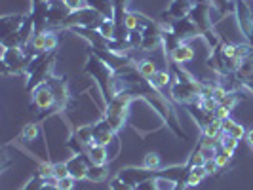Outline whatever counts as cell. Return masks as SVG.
Masks as SVG:
<instances>
[{
  "mask_svg": "<svg viewBox=\"0 0 253 190\" xmlns=\"http://www.w3.org/2000/svg\"><path fill=\"white\" fill-rule=\"evenodd\" d=\"M84 71H86V75L91 76L95 80V84H97V88L101 91L105 103H109L120 91V80H118L116 71H113L95 53H89L88 55L86 65H84Z\"/></svg>",
  "mask_w": 253,
  "mask_h": 190,
  "instance_id": "cell-1",
  "label": "cell"
},
{
  "mask_svg": "<svg viewBox=\"0 0 253 190\" xmlns=\"http://www.w3.org/2000/svg\"><path fill=\"white\" fill-rule=\"evenodd\" d=\"M173 73L175 76L169 86V97L181 105H189V103L196 101L202 95V82L196 76L187 73L185 69L181 71L179 65H173Z\"/></svg>",
  "mask_w": 253,
  "mask_h": 190,
  "instance_id": "cell-2",
  "label": "cell"
},
{
  "mask_svg": "<svg viewBox=\"0 0 253 190\" xmlns=\"http://www.w3.org/2000/svg\"><path fill=\"white\" fill-rule=\"evenodd\" d=\"M133 101H135V95L131 91H127V89H122V91H118L113 99L107 103L103 118H105V122L113 127L116 133L126 126L127 118H129V107H131Z\"/></svg>",
  "mask_w": 253,
  "mask_h": 190,
  "instance_id": "cell-3",
  "label": "cell"
},
{
  "mask_svg": "<svg viewBox=\"0 0 253 190\" xmlns=\"http://www.w3.org/2000/svg\"><path fill=\"white\" fill-rule=\"evenodd\" d=\"M211 2H198V4H192V10H190L189 17L194 21V25L198 27V33L200 38L206 42V46L210 50H213L219 46L221 38L215 33V27H213V19H211Z\"/></svg>",
  "mask_w": 253,
  "mask_h": 190,
  "instance_id": "cell-4",
  "label": "cell"
},
{
  "mask_svg": "<svg viewBox=\"0 0 253 190\" xmlns=\"http://www.w3.org/2000/svg\"><path fill=\"white\" fill-rule=\"evenodd\" d=\"M53 61H55V51H44V53H37V57L33 59V63L27 69V91H35L38 86L46 84V80L51 76L53 71Z\"/></svg>",
  "mask_w": 253,
  "mask_h": 190,
  "instance_id": "cell-5",
  "label": "cell"
},
{
  "mask_svg": "<svg viewBox=\"0 0 253 190\" xmlns=\"http://www.w3.org/2000/svg\"><path fill=\"white\" fill-rule=\"evenodd\" d=\"M37 53L38 51L35 50L27 51L25 48H2V69H4V75H21V73H27L29 65L33 63Z\"/></svg>",
  "mask_w": 253,
  "mask_h": 190,
  "instance_id": "cell-6",
  "label": "cell"
},
{
  "mask_svg": "<svg viewBox=\"0 0 253 190\" xmlns=\"http://www.w3.org/2000/svg\"><path fill=\"white\" fill-rule=\"evenodd\" d=\"M234 15L238 21V29L246 37V42L253 46V13L248 0H234Z\"/></svg>",
  "mask_w": 253,
  "mask_h": 190,
  "instance_id": "cell-7",
  "label": "cell"
},
{
  "mask_svg": "<svg viewBox=\"0 0 253 190\" xmlns=\"http://www.w3.org/2000/svg\"><path fill=\"white\" fill-rule=\"evenodd\" d=\"M46 84L50 86V89L55 95V111H63L67 109V105L71 101V95H69V86H67V76H53L51 75Z\"/></svg>",
  "mask_w": 253,
  "mask_h": 190,
  "instance_id": "cell-8",
  "label": "cell"
},
{
  "mask_svg": "<svg viewBox=\"0 0 253 190\" xmlns=\"http://www.w3.org/2000/svg\"><path fill=\"white\" fill-rule=\"evenodd\" d=\"M71 15V10L67 8L63 0H50L46 6V21L48 27H61L63 29L67 17Z\"/></svg>",
  "mask_w": 253,
  "mask_h": 190,
  "instance_id": "cell-9",
  "label": "cell"
},
{
  "mask_svg": "<svg viewBox=\"0 0 253 190\" xmlns=\"http://www.w3.org/2000/svg\"><path fill=\"white\" fill-rule=\"evenodd\" d=\"M168 27L171 29V33H173L181 42H189L190 38L200 37L198 27L194 25V21L190 19L189 15H187V17H183V19H175V21L168 23Z\"/></svg>",
  "mask_w": 253,
  "mask_h": 190,
  "instance_id": "cell-10",
  "label": "cell"
},
{
  "mask_svg": "<svg viewBox=\"0 0 253 190\" xmlns=\"http://www.w3.org/2000/svg\"><path fill=\"white\" fill-rule=\"evenodd\" d=\"M59 44V38H57V33L51 31V29H46V31H40L33 37V42H31V48L38 53H44V51H55Z\"/></svg>",
  "mask_w": 253,
  "mask_h": 190,
  "instance_id": "cell-11",
  "label": "cell"
},
{
  "mask_svg": "<svg viewBox=\"0 0 253 190\" xmlns=\"http://www.w3.org/2000/svg\"><path fill=\"white\" fill-rule=\"evenodd\" d=\"M118 177L122 179L124 183L127 185H131V187H137L141 185L143 181H147V179H152L156 175V171H152V169H147V167H124V169H120L118 173H116Z\"/></svg>",
  "mask_w": 253,
  "mask_h": 190,
  "instance_id": "cell-12",
  "label": "cell"
},
{
  "mask_svg": "<svg viewBox=\"0 0 253 190\" xmlns=\"http://www.w3.org/2000/svg\"><path fill=\"white\" fill-rule=\"evenodd\" d=\"M67 167H69V177H73L75 181H82L86 179L89 169V160L86 154H73L67 160Z\"/></svg>",
  "mask_w": 253,
  "mask_h": 190,
  "instance_id": "cell-13",
  "label": "cell"
},
{
  "mask_svg": "<svg viewBox=\"0 0 253 190\" xmlns=\"http://www.w3.org/2000/svg\"><path fill=\"white\" fill-rule=\"evenodd\" d=\"M33 105L38 111H50L55 109V95L48 84H42L33 91Z\"/></svg>",
  "mask_w": 253,
  "mask_h": 190,
  "instance_id": "cell-14",
  "label": "cell"
},
{
  "mask_svg": "<svg viewBox=\"0 0 253 190\" xmlns=\"http://www.w3.org/2000/svg\"><path fill=\"white\" fill-rule=\"evenodd\" d=\"M192 10V2L190 0H171V6L166 10L162 15H160V19L162 21H175V19H183V17H187Z\"/></svg>",
  "mask_w": 253,
  "mask_h": 190,
  "instance_id": "cell-15",
  "label": "cell"
},
{
  "mask_svg": "<svg viewBox=\"0 0 253 190\" xmlns=\"http://www.w3.org/2000/svg\"><path fill=\"white\" fill-rule=\"evenodd\" d=\"M27 15L25 13H17V15H4L0 19V29H2V42H6L8 38H12L21 25L25 23Z\"/></svg>",
  "mask_w": 253,
  "mask_h": 190,
  "instance_id": "cell-16",
  "label": "cell"
},
{
  "mask_svg": "<svg viewBox=\"0 0 253 190\" xmlns=\"http://www.w3.org/2000/svg\"><path fill=\"white\" fill-rule=\"evenodd\" d=\"M168 59H169L173 65L190 63V61L194 59V50H192V46H190L189 42H181L177 48L169 53V57H168Z\"/></svg>",
  "mask_w": 253,
  "mask_h": 190,
  "instance_id": "cell-17",
  "label": "cell"
},
{
  "mask_svg": "<svg viewBox=\"0 0 253 190\" xmlns=\"http://www.w3.org/2000/svg\"><path fill=\"white\" fill-rule=\"evenodd\" d=\"M86 156H88L89 164L95 165H109V162H111V154L107 151V147H101V145L86 147Z\"/></svg>",
  "mask_w": 253,
  "mask_h": 190,
  "instance_id": "cell-18",
  "label": "cell"
},
{
  "mask_svg": "<svg viewBox=\"0 0 253 190\" xmlns=\"http://www.w3.org/2000/svg\"><path fill=\"white\" fill-rule=\"evenodd\" d=\"M91 10L101 13L105 19H114V4L113 0H86Z\"/></svg>",
  "mask_w": 253,
  "mask_h": 190,
  "instance_id": "cell-19",
  "label": "cell"
},
{
  "mask_svg": "<svg viewBox=\"0 0 253 190\" xmlns=\"http://www.w3.org/2000/svg\"><path fill=\"white\" fill-rule=\"evenodd\" d=\"M223 133L225 135H230V137H234V139H244L246 137V127L238 124V122H234L232 118H227V120H223Z\"/></svg>",
  "mask_w": 253,
  "mask_h": 190,
  "instance_id": "cell-20",
  "label": "cell"
},
{
  "mask_svg": "<svg viewBox=\"0 0 253 190\" xmlns=\"http://www.w3.org/2000/svg\"><path fill=\"white\" fill-rule=\"evenodd\" d=\"M154 187H156V190H181L183 189V185L179 183L177 179H171V177H168V175H160V173L154 175Z\"/></svg>",
  "mask_w": 253,
  "mask_h": 190,
  "instance_id": "cell-21",
  "label": "cell"
},
{
  "mask_svg": "<svg viewBox=\"0 0 253 190\" xmlns=\"http://www.w3.org/2000/svg\"><path fill=\"white\" fill-rule=\"evenodd\" d=\"M88 181L91 183H105L109 179V165H95L89 164L88 175H86Z\"/></svg>",
  "mask_w": 253,
  "mask_h": 190,
  "instance_id": "cell-22",
  "label": "cell"
},
{
  "mask_svg": "<svg viewBox=\"0 0 253 190\" xmlns=\"http://www.w3.org/2000/svg\"><path fill=\"white\" fill-rule=\"evenodd\" d=\"M171 80H173V78H171V75H169L168 71H158L156 75L152 76L151 84L158 89V91L164 93L166 89H169V86H171Z\"/></svg>",
  "mask_w": 253,
  "mask_h": 190,
  "instance_id": "cell-23",
  "label": "cell"
},
{
  "mask_svg": "<svg viewBox=\"0 0 253 190\" xmlns=\"http://www.w3.org/2000/svg\"><path fill=\"white\" fill-rule=\"evenodd\" d=\"M113 4H114V21H116V27L122 29L124 27V19H126V13L129 12L127 10L129 0H113Z\"/></svg>",
  "mask_w": 253,
  "mask_h": 190,
  "instance_id": "cell-24",
  "label": "cell"
},
{
  "mask_svg": "<svg viewBox=\"0 0 253 190\" xmlns=\"http://www.w3.org/2000/svg\"><path fill=\"white\" fill-rule=\"evenodd\" d=\"M206 175L208 173H206L204 165L202 167H189V173H187V179H185V189L187 187H198Z\"/></svg>",
  "mask_w": 253,
  "mask_h": 190,
  "instance_id": "cell-25",
  "label": "cell"
},
{
  "mask_svg": "<svg viewBox=\"0 0 253 190\" xmlns=\"http://www.w3.org/2000/svg\"><path fill=\"white\" fill-rule=\"evenodd\" d=\"M202 135L204 137H210V139H219V137L223 135V120L213 118V120L202 129Z\"/></svg>",
  "mask_w": 253,
  "mask_h": 190,
  "instance_id": "cell-26",
  "label": "cell"
},
{
  "mask_svg": "<svg viewBox=\"0 0 253 190\" xmlns=\"http://www.w3.org/2000/svg\"><path fill=\"white\" fill-rule=\"evenodd\" d=\"M137 67V73H139L143 78H147V80H152V76L158 73V69H156V65L152 63L151 59H141L135 63Z\"/></svg>",
  "mask_w": 253,
  "mask_h": 190,
  "instance_id": "cell-27",
  "label": "cell"
},
{
  "mask_svg": "<svg viewBox=\"0 0 253 190\" xmlns=\"http://www.w3.org/2000/svg\"><path fill=\"white\" fill-rule=\"evenodd\" d=\"M143 167L152 169V171H160L162 169V156L158 152H147L145 154V160H143Z\"/></svg>",
  "mask_w": 253,
  "mask_h": 190,
  "instance_id": "cell-28",
  "label": "cell"
},
{
  "mask_svg": "<svg viewBox=\"0 0 253 190\" xmlns=\"http://www.w3.org/2000/svg\"><path fill=\"white\" fill-rule=\"evenodd\" d=\"M97 31H99L107 40H113V38H116L118 27H116V21H114V19H103L101 25L97 27Z\"/></svg>",
  "mask_w": 253,
  "mask_h": 190,
  "instance_id": "cell-29",
  "label": "cell"
},
{
  "mask_svg": "<svg viewBox=\"0 0 253 190\" xmlns=\"http://www.w3.org/2000/svg\"><path fill=\"white\" fill-rule=\"evenodd\" d=\"M219 149L221 151H225V152H228L230 156L236 152V149H238V139H234V137H230V135H221L219 137Z\"/></svg>",
  "mask_w": 253,
  "mask_h": 190,
  "instance_id": "cell-30",
  "label": "cell"
},
{
  "mask_svg": "<svg viewBox=\"0 0 253 190\" xmlns=\"http://www.w3.org/2000/svg\"><path fill=\"white\" fill-rule=\"evenodd\" d=\"M210 2L217 12L223 13V15H227L228 12H234V0H210Z\"/></svg>",
  "mask_w": 253,
  "mask_h": 190,
  "instance_id": "cell-31",
  "label": "cell"
},
{
  "mask_svg": "<svg viewBox=\"0 0 253 190\" xmlns=\"http://www.w3.org/2000/svg\"><path fill=\"white\" fill-rule=\"evenodd\" d=\"M204 164H206V156H204L202 151L196 147L194 151L190 152L189 160H187V165H189V167H202Z\"/></svg>",
  "mask_w": 253,
  "mask_h": 190,
  "instance_id": "cell-32",
  "label": "cell"
},
{
  "mask_svg": "<svg viewBox=\"0 0 253 190\" xmlns=\"http://www.w3.org/2000/svg\"><path fill=\"white\" fill-rule=\"evenodd\" d=\"M37 175L42 179V181H50V179H53V164H50V162H38Z\"/></svg>",
  "mask_w": 253,
  "mask_h": 190,
  "instance_id": "cell-33",
  "label": "cell"
},
{
  "mask_svg": "<svg viewBox=\"0 0 253 190\" xmlns=\"http://www.w3.org/2000/svg\"><path fill=\"white\" fill-rule=\"evenodd\" d=\"M137 27H139V12H127L126 19H124V29H126V33L137 31Z\"/></svg>",
  "mask_w": 253,
  "mask_h": 190,
  "instance_id": "cell-34",
  "label": "cell"
},
{
  "mask_svg": "<svg viewBox=\"0 0 253 190\" xmlns=\"http://www.w3.org/2000/svg\"><path fill=\"white\" fill-rule=\"evenodd\" d=\"M37 137H38V124H25L23 129H21L19 139L21 141H35Z\"/></svg>",
  "mask_w": 253,
  "mask_h": 190,
  "instance_id": "cell-35",
  "label": "cell"
},
{
  "mask_svg": "<svg viewBox=\"0 0 253 190\" xmlns=\"http://www.w3.org/2000/svg\"><path fill=\"white\" fill-rule=\"evenodd\" d=\"M240 99H242V95L238 93V91H228L227 95H225V97L219 101V105H223V107H228V109L232 111V109H234V107L240 103Z\"/></svg>",
  "mask_w": 253,
  "mask_h": 190,
  "instance_id": "cell-36",
  "label": "cell"
},
{
  "mask_svg": "<svg viewBox=\"0 0 253 190\" xmlns=\"http://www.w3.org/2000/svg\"><path fill=\"white\" fill-rule=\"evenodd\" d=\"M109 190H135V187L127 185V183H124L118 175H114V177L109 181Z\"/></svg>",
  "mask_w": 253,
  "mask_h": 190,
  "instance_id": "cell-37",
  "label": "cell"
},
{
  "mask_svg": "<svg viewBox=\"0 0 253 190\" xmlns=\"http://www.w3.org/2000/svg\"><path fill=\"white\" fill-rule=\"evenodd\" d=\"M69 177V167H67V162H57L53 164V179L59 181V179Z\"/></svg>",
  "mask_w": 253,
  "mask_h": 190,
  "instance_id": "cell-38",
  "label": "cell"
},
{
  "mask_svg": "<svg viewBox=\"0 0 253 190\" xmlns=\"http://www.w3.org/2000/svg\"><path fill=\"white\" fill-rule=\"evenodd\" d=\"M230 160H232V156H230L228 152L219 149V152H217V156H215V162H217V165H219V169H225V167L230 164Z\"/></svg>",
  "mask_w": 253,
  "mask_h": 190,
  "instance_id": "cell-39",
  "label": "cell"
},
{
  "mask_svg": "<svg viewBox=\"0 0 253 190\" xmlns=\"http://www.w3.org/2000/svg\"><path fill=\"white\" fill-rule=\"evenodd\" d=\"M63 2L67 4V8H69L71 12H78V10L88 8V2H86V0H63Z\"/></svg>",
  "mask_w": 253,
  "mask_h": 190,
  "instance_id": "cell-40",
  "label": "cell"
},
{
  "mask_svg": "<svg viewBox=\"0 0 253 190\" xmlns=\"http://www.w3.org/2000/svg\"><path fill=\"white\" fill-rule=\"evenodd\" d=\"M40 185H42V179L38 177V175H35V177L29 179L19 190H40Z\"/></svg>",
  "mask_w": 253,
  "mask_h": 190,
  "instance_id": "cell-41",
  "label": "cell"
},
{
  "mask_svg": "<svg viewBox=\"0 0 253 190\" xmlns=\"http://www.w3.org/2000/svg\"><path fill=\"white\" fill-rule=\"evenodd\" d=\"M204 169H206V173H208V175H215V173H219V171H221V169H219V165H217V162H215V158L206 160Z\"/></svg>",
  "mask_w": 253,
  "mask_h": 190,
  "instance_id": "cell-42",
  "label": "cell"
},
{
  "mask_svg": "<svg viewBox=\"0 0 253 190\" xmlns=\"http://www.w3.org/2000/svg\"><path fill=\"white\" fill-rule=\"evenodd\" d=\"M213 116H215L217 120H227V118H230V109L228 107H223V105H219L215 109V113H213Z\"/></svg>",
  "mask_w": 253,
  "mask_h": 190,
  "instance_id": "cell-43",
  "label": "cell"
},
{
  "mask_svg": "<svg viewBox=\"0 0 253 190\" xmlns=\"http://www.w3.org/2000/svg\"><path fill=\"white\" fill-rule=\"evenodd\" d=\"M75 179L73 177H65V179H59L57 181V185H59V189L61 190H73L75 189Z\"/></svg>",
  "mask_w": 253,
  "mask_h": 190,
  "instance_id": "cell-44",
  "label": "cell"
},
{
  "mask_svg": "<svg viewBox=\"0 0 253 190\" xmlns=\"http://www.w3.org/2000/svg\"><path fill=\"white\" fill-rule=\"evenodd\" d=\"M40 190H61V189H59V185H57L55 179H50V181H42Z\"/></svg>",
  "mask_w": 253,
  "mask_h": 190,
  "instance_id": "cell-45",
  "label": "cell"
},
{
  "mask_svg": "<svg viewBox=\"0 0 253 190\" xmlns=\"http://www.w3.org/2000/svg\"><path fill=\"white\" fill-rule=\"evenodd\" d=\"M135 190H156V187H154V177L143 181L141 185H137V187H135Z\"/></svg>",
  "mask_w": 253,
  "mask_h": 190,
  "instance_id": "cell-46",
  "label": "cell"
},
{
  "mask_svg": "<svg viewBox=\"0 0 253 190\" xmlns=\"http://www.w3.org/2000/svg\"><path fill=\"white\" fill-rule=\"evenodd\" d=\"M246 141H248V145H250V149L253 151V127L246 133Z\"/></svg>",
  "mask_w": 253,
  "mask_h": 190,
  "instance_id": "cell-47",
  "label": "cell"
},
{
  "mask_svg": "<svg viewBox=\"0 0 253 190\" xmlns=\"http://www.w3.org/2000/svg\"><path fill=\"white\" fill-rule=\"evenodd\" d=\"M244 89L250 91V93L253 95V80H246V82H244Z\"/></svg>",
  "mask_w": 253,
  "mask_h": 190,
  "instance_id": "cell-48",
  "label": "cell"
},
{
  "mask_svg": "<svg viewBox=\"0 0 253 190\" xmlns=\"http://www.w3.org/2000/svg\"><path fill=\"white\" fill-rule=\"evenodd\" d=\"M33 4H40V2H50V0H31Z\"/></svg>",
  "mask_w": 253,
  "mask_h": 190,
  "instance_id": "cell-49",
  "label": "cell"
},
{
  "mask_svg": "<svg viewBox=\"0 0 253 190\" xmlns=\"http://www.w3.org/2000/svg\"><path fill=\"white\" fill-rule=\"evenodd\" d=\"M250 80H253V78H250Z\"/></svg>",
  "mask_w": 253,
  "mask_h": 190,
  "instance_id": "cell-50",
  "label": "cell"
}]
</instances>
